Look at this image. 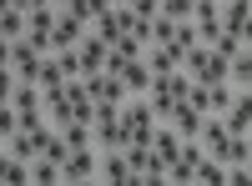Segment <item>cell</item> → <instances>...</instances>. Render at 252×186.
<instances>
[{"label":"cell","mask_w":252,"mask_h":186,"mask_svg":"<svg viewBox=\"0 0 252 186\" xmlns=\"http://www.w3.org/2000/svg\"><path fill=\"white\" fill-rule=\"evenodd\" d=\"M106 40H96V35H81L76 40V60H81V76H96L101 66H106Z\"/></svg>","instance_id":"30bf717a"},{"label":"cell","mask_w":252,"mask_h":186,"mask_svg":"<svg viewBox=\"0 0 252 186\" xmlns=\"http://www.w3.org/2000/svg\"><path fill=\"white\" fill-rule=\"evenodd\" d=\"M217 161H222V166H247V161H252V141L247 136H227V146L217 151Z\"/></svg>","instance_id":"e0dca14e"},{"label":"cell","mask_w":252,"mask_h":186,"mask_svg":"<svg viewBox=\"0 0 252 186\" xmlns=\"http://www.w3.org/2000/svg\"><path fill=\"white\" fill-rule=\"evenodd\" d=\"M31 186H61V166L46 161V156H35L31 161Z\"/></svg>","instance_id":"603a6c76"},{"label":"cell","mask_w":252,"mask_h":186,"mask_svg":"<svg viewBox=\"0 0 252 186\" xmlns=\"http://www.w3.org/2000/svg\"><path fill=\"white\" fill-rule=\"evenodd\" d=\"M182 71L192 76V80H207V86H212V80H227V60L212 46H192V51L182 55Z\"/></svg>","instance_id":"7a4b0ae2"},{"label":"cell","mask_w":252,"mask_h":186,"mask_svg":"<svg viewBox=\"0 0 252 186\" xmlns=\"http://www.w3.org/2000/svg\"><path fill=\"white\" fill-rule=\"evenodd\" d=\"M96 181H111V186H131V161L126 151H101V166H96Z\"/></svg>","instance_id":"ba28073f"},{"label":"cell","mask_w":252,"mask_h":186,"mask_svg":"<svg viewBox=\"0 0 252 186\" xmlns=\"http://www.w3.org/2000/svg\"><path fill=\"white\" fill-rule=\"evenodd\" d=\"M91 26H96V30H91L96 40H106V46H116L121 35H131V26H136V15L126 10V5H111V10H101V15L91 20Z\"/></svg>","instance_id":"277c9868"},{"label":"cell","mask_w":252,"mask_h":186,"mask_svg":"<svg viewBox=\"0 0 252 186\" xmlns=\"http://www.w3.org/2000/svg\"><path fill=\"white\" fill-rule=\"evenodd\" d=\"M56 10L61 5H40V10H31L26 15V40L35 51H51V30H56Z\"/></svg>","instance_id":"8992f818"},{"label":"cell","mask_w":252,"mask_h":186,"mask_svg":"<svg viewBox=\"0 0 252 186\" xmlns=\"http://www.w3.org/2000/svg\"><path fill=\"white\" fill-rule=\"evenodd\" d=\"M217 15H222V30H227V35H247L252 0H222V5H217Z\"/></svg>","instance_id":"7c38bea8"},{"label":"cell","mask_w":252,"mask_h":186,"mask_svg":"<svg viewBox=\"0 0 252 186\" xmlns=\"http://www.w3.org/2000/svg\"><path fill=\"white\" fill-rule=\"evenodd\" d=\"M172 30H177V20L157 15V20H152V46H166V40H172Z\"/></svg>","instance_id":"4dcf8cb0"},{"label":"cell","mask_w":252,"mask_h":186,"mask_svg":"<svg viewBox=\"0 0 252 186\" xmlns=\"http://www.w3.org/2000/svg\"><path fill=\"white\" fill-rule=\"evenodd\" d=\"M106 5H131V0H106Z\"/></svg>","instance_id":"f35d334b"},{"label":"cell","mask_w":252,"mask_h":186,"mask_svg":"<svg viewBox=\"0 0 252 186\" xmlns=\"http://www.w3.org/2000/svg\"><path fill=\"white\" fill-rule=\"evenodd\" d=\"M51 55L61 60V71H66V80H76V76H81V60H76V46H71V51H51Z\"/></svg>","instance_id":"d6a6232c"},{"label":"cell","mask_w":252,"mask_h":186,"mask_svg":"<svg viewBox=\"0 0 252 186\" xmlns=\"http://www.w3.org/2000/svg\"><path fill=\"white\" fill-rule=\"evenodd\" d=\"M161 126H172V131H177L182 141H197V126H202V111H197V106H187V101H177V106H172V116H166Z\"/></svg>","instance_id":"8fae6325"},{"label":"cell","mask_w":252,"mask_h":186,"mask_svg":"<svg viewBox=\"0 0 252 186\" xmlns=\"http://www.w3.org/2000/svg\"><path fill=\"white\" fill-rule=\"evenodd\" d=\"M15 136V111H10V101H0V141H10Z\"/></svg>","instance_id":"836d02e7"},{"label":"cell","mask_w":252,"mask_h":186,"mask_svg":"<svg viewBox=\"0 0 252 186\" xmlns=\"http://www.w3.org/2000/svg\"><path fill=\"white\" fill-rule=\"evenodd\" d=\"M141 60H146V71H152V76H172V71H182V51H172V46H146Z\"/></svg>","instance_id":"5bb4252c"},{"label":"cell","mask_w":252,"mask_h":186,"mask_svg":"<svg viewBox=\"0 0 252 186\" xmlns=\"http://www.w3.org/2000/svg\"><path fill=\"white\" fill-rule=\"evenodd\" d=\"M121 121H126V146H152V136L161 126L152 116V106H146V96H126L121 101Z\"/></svg>","instance_id":"6da1fadb"},{"label":"cell","mask_w":252,"mask_h":186,"mask_svg":"<svg viewBox=\"0 0 252 186\" xmlns=\"http://www.w3.org/2000/svg\"><path fill=\"white\" fill-rule=\"evenodd\" d=\"M166 46H172V51H192L197 46V30H192V20H177V30H172V40H166Z\"/></svg>","instance_id":"4316f807"},{"label":"cell","mask_w":252,"mask_h":186,"mask_svg":"<svg viewBox=\"0 0 252 186\" xmlns=\"http://www.w3.org/2000/svg\"><path fill=\"white\" fill-rule=\"evenodd\" d=\"M212 51H217L222 60H237V55L247 51V35H227V30H222V35L212 40Z\"/></svg>","instance_id":"cb8c5ba5"},{"label":"cell","mask_w":252,"mask_h":186,"mask_svg":"<svg viewBox=\"0 0 252 186\" xmlns=\"http://www.w3.org/2000/svg\"><path fill=\"white\" fill-rule=\"evenodd\" d=\"M222 126H227V136H247V131H252V96H247V91L232 96V106L222 111Z\"/></svg>","instance_id":"9c48e42d"},{"label":"cell","mask_w":252,"mask_h":186,"mask_svg":"<svg viewBox=\"0 0 252 186\" xmlns=\"http://www.w3.org/2000/svg\"><path fill=\"white\" fill-rule=\"evenodd\" d=\"M141 51H146V46H141V40H136V35H121V40H116V46H111V55H121V60H136Z\"/></svg>","instance_id":"f1b7e54d"},{"label":"cell","mask_w":252,"mask_h":186,"mask_svg":"<svg viewBox=\"0 0 252 186\" xmlns=\"http://www.w3.org/2000/svg\"><path fill=\"white\" fill-rule=\"evenodd\" d=\"M26 35V15L20 10H0V40H20Z\"/></svg>","instance_id":"484cf974"},{"label":"cell","mask_w":252,"mask_h":186,"mask_svg":"<svg viewBox=\"0 0 252 186\" xmlns=\"http://www.w3.org/2000/svg\"><path fill=\"white\" fill-rule=\"evenodd\" d=\"M81 91H86V101H111V106H121V101H126V86H121L116 76H106V71L81 76Z\"/></svg>","instance_id":"52a82bcc"},{"label":"cell","mask_w":252,"mask_h":186,"mask_svg":"<svg viewBox=\"0 0 252 186\" xmlns=\"http://www.w3.org/2000/svg\"><path fill=\"white\" fill-rule=\"evenodd\" d=\"M10 91H15V71L0 66V101H10Z\"/></svg>","instance_id":"e575fe53"},{"label":"cell","mask_w":252,"mask_h":186,"mask_svg":"<svg viewBox=\"0 0 252 186\" xmlns=\"http://www.w3.org/2000/svg\"><path fill=\"white\" fill-rule=\"evenodd\" d=\"M96 166H101V151L96 146H76L66 161H61V186H86V181H96Z\"/></svg>","instance_id":"3957f363"},{"label":"cell","mask_w":252,"mask_h":186,"mask_svg":"<svg viewBox=\"0 0 252 186\" xmlns=\"http://www.w3.org/2000/svg\"><path fill=\"white\" fill-rule=\"evenodd\" d=\"M10 111H15V116L40 111V86H35V80H15V91H10Z\"/></svg>","instance_id":"9a60e30c"},{"label":"cell","mask_w":252,"mask_h":186,"mask_svg":"<svg viewBox=\"0 0 252 186\" xmlns=\"http://www.w3.org/2000/svg\"><path fill=\"white\" fill-rule=\"evenodd\" d=\"M5 151H10L15 161H35V156H40V141H35V136H26V131H15V136L5 141Z\"/></svg>","instance_id":"7402d4cb"},{"label":"cell","mask_w":252,"mask_h":186,"mask_svg":"<svg viewBox=\"0 0 252 186\" xmlns=\"http://www.w3.org/2000/svg\"><path fill=\"white\" fill-rule=\"evenodd\" d=\"M61 136H66L71 151H76V146H91V121H66V126H61Z\"/></svg>","instance_id":"d4e9b609"},{"label":"cell","mask_w":252,"mask_h":186,"mask_svg":"<svg viewBox=\"0 0 252 186\" xmlns=\"http://www.w3.org/2000/svg\"><path fill=\"white\" fill-rule=\"evenodd\" d=\"M40 5H51V0H15V10H20V15H31V10H40Z\"/></svg>","instance_id":"d590c367"},{"label":"cell","mask_w":252,"mask_h":186,"mask_svg":"<svg viewBox=\"0 0 252 186\" xmlns=\"http://www.w3.org/2000/svg\"><path fill=\"white\" fill-rule=\"evenodd\" d=\"M51 5H66V0H51Z\"/></svg>","instance_id":"ab89813d"},{"label":"cell","mask_w":252,"mask_h":186,"mask_svg":"<svg viewBox=\"0 0 252 186\" xmlns=\"http://www.w3.org/2000/svg\"><path fill=\"white\" fill-rule=\"evenodd\" d=\"M91 146H96V151H126V121H121V116L91 121Z\"/></svg>","instance_id":"5b68a950"},{"label":"cell","mask_w":252,"mask_h":186,"mask_svg":"<svg viewBox=\"0 0 252 186\" xmlns=\"http://www.w3.org/2000/svg\"><path fill=\"white\" fill-rule=\"evenodd\" d=\"M40 156H46V161H56V166H61V161L71 156V146H66V136H61V131H51V136H46V146H40Z\"/></svg>","instance_id":"83f0119b"},{"label":"cell","mask_w":252,"mask_h":186,"mask_svg":"<svg viewBox=\"0 0 252 186\" xmlns=\"http://www.w3.org/2000/svg\"><path fill=\"white\" fill-rule=\"evenodd\" d=\"M192 30H197V46H212V40L222 35V15L217 10H197L192 15Z\"/></svg>","instance_id":"2e32d148"},{"label":"cell","mask_w":252,"mask_h":186,"mask_svg":"<svg viewBox=\"0 0 252 186\" xmlns=\"http://www.w3.org/2000/svg\"><path fill=\"white\" fill-rule=\"evenodd\" d=\"M31 181V161H15L10 151L0 156V186H26Z\"/></svg>","instance_id":"ac0fdd59"},{"label":"cell","mask_w":252,"mask_h":186,"mask_svg":"<svg viewBox=\"0 0 252 186\" xmlns=\"http://www.w3.org/2000/svg\"><path fill=\"white\" fill-rule=\"evenodd\" d=\"M61 10H66V15H76L81 26H91V20H96L101 10H111V5H106V0H66Z\"/></svg>","instance_id":"44dd1931"},{"label":"cell","mask_w":252,"mask_h":186,"mask_svg":"<svg viewBox=\"0 0 252 186\" xmlns=\"http://www.w3.org/2000/svg\"><path fill=\"white\" fill-rule=\"evenodd\" d=\"M86 35V26H81L76 15H66V10H56V30H51V51H71L76 40Z\"/></svg>","instance_id":"4fadbf2b"},{"label":"cell","mask_w":252,"mask_h":186,"mask_svg":"<svg viewBox=\"0 0 252 186\" xmlns=\"http://www.w3.org/2000/svg\"><path fill=\"white\" fill-rule=\"evenodd\" d=\"M61 80H66V71H61V60L46 51V55H40V71H35V86H40V91H56Z\"/></svg>","instance_id":"ffe728a7"},{"label":"cell","mask_w":252,"mask_h":186,"mask_svg":"<svg viewBox=\"0 0 252 186\" xmlns=\"http://www.w3.org/2000/svg\"><path fill=\"white\" fill-rule=\"evenodd\" d=\"M126 10H131L136 20H157V15H161V0H131Z\"/></svg>","instance_id":"1f68e13d"},{"label":"cell","mask_w":252,"mask_h":186,"mask_svg":"<svg viewBox=\"0 0 252 186\" xmlns=\"http://www.w3.org/2000/svg\"><path fill=\"white\" fill-rule=\"evenodd\" d=\"M0 66H10V40H0Z\"/></svg>","instance_id":"8d00e7d4"},{"label":"cell","mask_w":252,"mask_h":186,"mask_svg":"<svg viewBox=\"0 0 252 186\" xmlns=\"http://www.w3.org/2000/svg\"><path fill=\"white\" fill-rule=\"evenodd\" d=\"M0 10H15V0H0Z\"/></svg>","instance_id":"74e56055"},{"label":"cell","mask_w":252,"mask_h":186,"mask_svg":"<svg viewBox=\"0 0 252 186\" xmlns=\"http://www.w3.org/2000/svg\"><path fill=\"white\" fill-rule=\"evenodd\" d=\"M161 15L166 20H192V0H161Z\"/></svg>","instance_id":"f546056e"},{"label":"cell","mask_w":252,"mask_h":186,"mask_svg":"<svg viewBox=\"0 0 252 186\" xmlns=\"http://www.w3.org/2000/svg\"><path fill=\"white\" fill-rule=\"evenodd\" d=\"M192 186H227V166H222L217 156H202V161H197V181H192Z\"/></svg>","instance_id":"d6986e66"}]
</instances>
